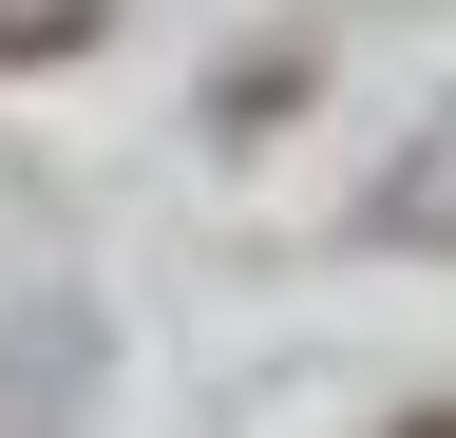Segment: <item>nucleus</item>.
<instances>
[{
    "label": "nucleus",
    "instance_id": "obj_2",
    "mask_svg": "<svg viewBox=\"0 0 456 438\" xmlns=\"http://www.w3.org/2000/svg\"><path fill=\"white\" fill-rule=\"evenodd\" d=\"M437 438H456V419H437Z\"/></svg>",
    "mask_w": 456,
    "mask_h": 438
},
{
    "label": "nucleus",
    "instance_id": "obj_1",
    "mask_svg": "<svg viewBox=\"0 0 456 438\" xmlns=\"http://www.w3.org/2000/svg\"><path fill=\"white\" fill-rule=\"evenodd\" d=\"M380 229H456V172H399V191H380Z\"/></svg>",
    "mask_w": 456,
    "mask_h": 438
}]
</instances>
